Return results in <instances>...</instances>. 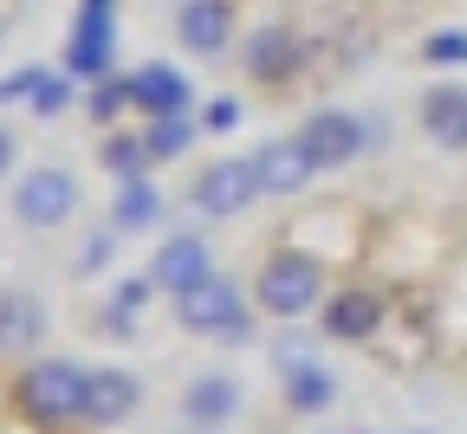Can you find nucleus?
<instances>
[{"label": "nucleus", "mask_w": 467, "mask_h": 434, "mask_svg": "<svg viewBox=\"0 0 467 434\" xmlns=\"http://www.w3.org/2000/svg\"><path fill=\"white\" fill-rule=\"evenodd\" d=\"M377 325H383V298L377 292H337L331 305H325V337H337V344H364V337H377Z\"/></svg>", "instance_id": "14"}, {"label": "nucleus", "mask_w": 467, "mask_h": 434, "mask_svg": "<svg viewBox=\"0 0 467 434\" xmlns=\"http://www.w3.org/2000/svg\"><path fill=\"white\" fill-rule=\"evenodd\" d=\"M150 279H156V292H169V298L208 285V279H214L208 240H202V233H169V240L156 246V260H150Z\"/></svg>", "instance_id": "8"}, {"label": "nucleus", "mask_w": 467, "mask_h": 434, "mask_svg": "<svg viewBox=\"0 0 467 434\" xmlns=\"http://www.w3.org/2000/svg\"><path fill=\"white\" fill-rule=\"evenodd\" d=\"M254 195H260V169H254V156H227V162H208V169L195 175L189 208L208 214V221H234L241 208H254Z\"/></svg>", "instance_id": "5"}, {"label": "nucleus", "mask_w": 467, "mask_h": 434, "mask_svg": "<svg viewBox=\"0 0 467 434\" xmlns=\"http://www.w3.org/2000/svg\"><path fill=\"white\" fill-rule=\"evenodd\" d=\"M110 246H117L110 233H98V240H85V253H78V266H85V273H98V266H110Z\"/></svg>", "instance_id": "28"}, {"label": "nucleus", "mask_w": 467, "mask_h": 434, "mask_svg": "<svg viewBox=\"0 0 467 434\" xmlns=\"http://www.w3.org/2000/svg\"><path fill=\"white\" fill-rule=\"evenodd\" d=\"M202 130H214V137L241 130V104H234V98H208L202 104Z\"/></svg>", "instance_id": "25"}, {"label": "nucleus", "mask_w": 467, "mask_h": 434, "mask_svg": "<svg viewBox=\"0 0 467 434\" xmlns=\"http://www.w3.org/2000/svg\"><path fill=\"white\" fill-rule=\"evenodd\" d=\"M292 66H299V33H292V26H260L247 39V72L260 85H279Z\"/></svg>", "instance_id": "17"}, {"label": "nucleus", "mask_w": 467, "mask_h": 434, "mask_svg": "<svg viewBox=\"0 0 467 434\" xmlns=\"http://www.w3.org/2000/svg\"><path fill=\"white\" fill-rule=\"evenodd\" d=\"M39 337H46V298L26 285H7L0 292V356H26Z\"/></svg>", "instance_id": "9"}, {"label": "nucleus", "mask_w": 467, "mask_h": 434, "mask_svg": "<svg viewBox=\"0 0 467 434\" xmlns=\"http://www.w3.org/2000/svg\"><path fill=\"white\" fill-rule=\"evenodd\" d=\"M66 72L85 85L117 78V0H78V26L66 39Z\"/></svg>", "instance_id": "4"}, {"label": "nucleus", "mask_w": 467, "mask_h": 434, "mask_svg": "<svg viewBox=\"0 0 467 434\" xmlns=\"http://www.w3.org/2000/svg\"><path fill=\"white\" fill-rule=\"evenodd\" d=\"M279 369H285V377H299V369H312V344L285 337V344H279Z\"/></svg>", "instance_id": "27"}, {"label": "nucleus", "mask_w": 467, "mask_h": 434, "mask_svg": "<svg viewBox=\"0 0 467 434\" xmlns=\"http://www.w3.org/2000/svg\"><path fill=\"white\" fill-rule=\"evenodd\" d=\"M130 91H137L143 117H189V78L175 66H162V58H150V66L130 72Z\"/></svg>", "instance_id": "11"}, {"label": "nucleus", "mask_w": 467, "mask_h": 434, "mask_svg": "<svg viewBox=\"0 0 467 434\" xmlns=\"http://www.w3.org/2000/svg\"><path fill=\"white\" fill-rule=\"evenodd\" d=\"M234 408H241V383L221 377V369H202V377L182 389L189 428H221V421H234Z\"/></svg>", "instance_id": "13"}, {"label": "nucleus", "mask_w": 467, "mask_h": 434, "mask_svg": "<svg viewBox=\"0 0 467 434\" xmlns=\"http://www.w3.org/2000/svg\"><path fill=\"white\" fill-rule=\"evenodd\" d=\"M39 78H46V66H20L14 78H0V104H14V98H33V91H39Z\"/></svg>", "instance_id": "26"}, {"label": "nucleus", "mask_w": 467, "mask_h": 434, "mask_svg": "<svg viewBox=\"0 0 467 434\" xmlns=\"http://www.w3.org/2000/svg\"><path fill=\"white\" fill-rule=\"evenodd\" d=\"M26 104H33V117H66V104H72V72H46Z\"/></svg>", "instance_id": "23"}, {"label": "nucleus", "mask_w": 467, "mask_h": 434, "mask_svg": "<svg viewBox=\"0 0 467 434\" xmlns=\"http://www.w3.org/2000/svg\"><path fill=\"white\" fill-rule=\"evenodd\" d=\"M130 408H137V377H130V369H91L85 421H91V428H117Z\"/></svg>", "instance_id": "15"}, {"label": "nucleus", "mask_w": 467, "mask_h": 434, "mask_svg": "<svg viewBox=\"0 0 467 434\" xmlns=\"http://www.w3.org/2000/svg\"><path fill=\"white\" fill-rule=\"evenodd\" d=\"M175 318H182V331L214 337V344H247V337H254V312H247L241 285L221 279V273H214L208 285H195V292L175 298Z\"/></svg>", "instance_id": "2"}, {"label": "nucleus", "mask_w": 467, "mask_h": 434, "mask_svg": "<svg viewBox=\"0 0 467 434\" xmlns=\"http://www.w3.org/2000/svg\"><path fill=\"white\" fill-rule=\"evenodd\" d=\"M85 396H91V369L72 363V356H46V363H26L20 377V408L33 428H66V421H85Z\"/></svg>", "instance_id": "1"}, {"label": "nucleus", "mask_w": 467, "mask_h": 434, "mask_svg": "<svg viewBox=\"0 0 467 434\" xmlns=\"http://www.w3.org/2000/svg\"><path fill=\"white\" fill-rule=\"evenodd\" d=\"M130 104H137L130 78H98V85H91V117H104V123H117Z\"/></svg>", "instance_id": "22"}, {"label": "nucleus", "mask_w": 467, "mask_h": 434, "mask_svg": "<svg viewBox=\"0 0 467 434\" xmlns=\"http://www.w3.org/2000/svg\"><path fill=\"white\" fill-rule=\"evenodd\" d=\"M14 214L26 227H66L78 214V175L72 169H33L14 189Z\"/></svg>", "instance_id": "6"}, {"label": "nucleus", "mask_w": 467, "mask_h": 434, "mask_svg": "<svg viewBox=\"0 0 467 434\" xmlns=\"http://www.w3.org/2000/svg\"><path fill=\"white\" fill-rule=\"evenodd\" d=\"M156 156H150V143L143 137H130V130H117V137H104V169L117 175V181H143V169H150Z\"/></svg>", "instance_id": "21"}, {"label": "nucleus", "mask_w": 467, "mask_h": 434, "mask_svg": "<svg viewBox=\"0 0 467 434\" xmlns=\"http://www.w3.org/2000/svg\"><path fill=\"white\" fill-rule=\"evenodd\" d=\"M285 402L299 408V415H325V408L337 402V383L312 363V369H299V377H285Z\"/></svg>", "instance_id": "20"}, {"label": "nucleus", "mask_w": 467, "mask_h": 434, "mask_svg": "<svg viewBox=\"0 0 467 434\" xmlns=\"http://www.w3.org/2000/svg\"><path fill=\"white\" fill-rule=\"evenodd\" d=\"M422 58H429V66H467V26L429 33V39H422Z\"/></svg>", "instance_id": "24"}, {"label": "nucleus", "mask_w": 467, "mask_h": 434, "mask_svg": "<svg viewBox=\"0 0 467 434\" xmlns=\"http://www.w3.org/2000/svg\"><path fill=\"white\" fill-rule=\"evenodd\" d=\"M254 298H260V312L273 318H306L312 305L325 298V273L312 253H273L254 279Z\"/></svg>", "instance_id": "3"}, {"label": "nucleus", "mask_w": 467, "mask_h": 434, "mask_svg": "<svg viewBox=\"0 0 467 434\" xmlns=\"http://www.w3.org/2000/svg\"><path fill=\"white\" fill-rule=\"evenodd\" d=\"M110 221H117V233H143V227H156V221H162V195H156V181H150V175H143V181H117Z\"/></svg>", "instance_id": "18"}, {"label": "nucleus", "mask_w": 467, "mask_h": 434, "mask_svg": "<svg viewBox=\"0 0 467 434\" xmlns=\"http://www.w3.org/2000/svg\"><path fill=\"white\" fill-rule=\"evenodd\" d=\"M175 39H182L189 52H221L234 39V7L227 0H182V14H175Z\"/></svg>", "instance_id": "12"}, {"label": "nucleus", "mask_w": 467, "mask_h": 434, "mask_svg": "<svg viewBox=\"0 0 467 434\" xmlns=\"http://www.w3.org/2000/svg\"><path fill=\"white\" fill-rule=\"evenodd\" d=\"M254 169H260V195H299L306 181L318 175V169H312V156L299 150V137L260 143V150H254Z\"/></svg>", "instance_id": "10"}, {"label": "nucleus", "mask_w": 467, "mask_h": 434, "mask_svg": "<svg viewBox=\"0 0 467 434\" xmlns=\"http://www.w3.org/2000/svg\"><path fill=\"white\" fill-rule=\"evenodd\" d=\"M364 137L370 130H364L358 110H312L306 130H299V150L312 156V169H344V162H358Z\"/></svg>", "instance_id": "7"}, {"label": "nucleus", "mask_w": 467, "mask_h": 434, "mask_svg": "<svg viewBox=\"0 0 467 434\" xmlns=\"http://www.w3.org/2000/svg\"><path fill=\"white\" fill-rule=\"evenodd\" d=\"M7 162H14V137L0 130V175H7Z\"/></svg>", "instance_id": "29"}, {"label": "nucleus", "mask_w": 467, "mask_h": 434, "mask_svg": "<svg viewBox=\"0 0 467 434\" xmlns=\"http://www.w3.org/2000/svg\"><path fill=\"white\" fill-rule=\"evenodd\" d=\"M195 130H202V117H150L143 123V143H150L156 162H169V156H182L195 143Z\"/></svg>", "instance_id": "19"}, {"label": "nucleus", "mask_w": 467, "mask_h": 434, "mask_svg": "<svg viewBox=\"0 0 467 434\" xmlns=\"http://www.w3.org/2000/svg\"><path fill=\"white\" fill-rule=\"evenodd\" d=\"M422 130L441 150H467V85H435L422 98Z\"/></svg>", "instance_id": "16"}, {"label": "nucleus", "mask_w": 467, "mask_h": 434, "mask_svg": "<svg viewBox=\"0 0 467 434\" xmlns=\"http://www.w3.org/2000/svg\"><path fill=\"white\" fill-rule=\"evenodd\" d=\"M182 434H214V428H182Z\"/></svg>", "instance_id": "30"}]
</instances>
